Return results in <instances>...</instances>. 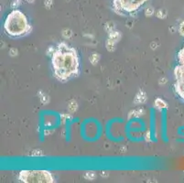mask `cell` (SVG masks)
<instances>
[{
	"label": "cell",
	"instance_id": "cell-10",
	"mask_svg": "<svg viewBox=\"0 0 184 183\" xmlns=\"http://www.w3.org/2000/svg\"><path fill=\"white\" fill-rule=\"evenodd\" d=\"M167 15H168V13L166 11V9H162V8L161 9H159L157 12V17L160 19H164L165 17H167Z\"/></svg>",
	"mask_w": 184,
	"mask_h": 183
},
{
	"label": "cell",
	"instance_id": "cell-9",
	"mask_svg": "<svg viewBox=\"0 0 184 183\" xmlns=\"http://www.w3.org/2000/svg\"><path fill=\"white\" fill-rule=\"evenodd\" d=\"M99 60H100V55L98 53L92 54L91 57H90V62H91V63L93 64V65H95L96 63H98Z\"/></svg>",
	"mask_w": 184,
	"mask_h": 183
},
{
	"label": "cell",
	"instance_id": "cell-18",
	"mask_svg": "<svg viewBox=\"0 0 184 183\" xmlns=\"http://www.w3.org/2000/svg\"><path fill=\"white\" fill-rule=\"evenodd\" d=\"M27 1H28L29 3H31V4H32V3L35 2V0H27Z\"/></svg>",
	"mask_w": 184,
	"mask_h": 183
},
{
	"label": "cell",
	"instance_id": "cell-16",
	"mask_svg": "<svg viewBox=\"0 0 184 183\" xmlns=\"http://www.w3.org/2000/svg\"><path fill=\"white\" fill-rule=\"evenodd\" d=\"M179 34L181 35V36H184V21H182V22L181 23V25H179Z\"/></svg>",
	"mask_w": 184,
	"mask_h": 183
},
{
	"label": "cell",
	"instance_id": "cell-15",
	"mask_svg": "<svg viewBox=\"0 0 184 183\" xmlns=\"http://www.w3.org/2000/svg\"><path fill=\"white\" fill-rule=\"evenodd\" d=\"M62 36L65 38H70L72 36V31H71V30H69V29H65L63 31V33H62Z\"/></svg>",
	"mask_w": 184,
	"mask_h": 183
},
{
	"label": "cell",
	"instance_id": "cell-6",
	"mask_svg": "<svg viewBox=\"0 0 184 183\" xmlns=\"http://www.w3.org/2000/svg\"><path fill=\"white\" fill-rule=\"evenodd\" d=\"M120 40V32L112 31L109 33L108 40L106 41V49L108 51H113L115 50L116 44Z\"/></svg>",
	"mask_w": 184,
	"mask_h": 183
},
{
	"label": "cell",
	"instance_id": "cell-5",
	"mask_svg": "<svg viewBox=\"0 0 184 183\" xmlns=\"http://www.w3.org/2000/svg\"><path fill=\"white\" fill-rule=\"evenodd\" d=\"M147 0H113V8L120 15L137 12Z\"/></svg>",
	"mask_w": 184,
	"mask_h": 183
},
{
	"label": "cell",
	"instance_id": "cell-17",
	"mask_svg": "<svg viewBox=\"0 0 184 183\" xmlns=\"http://www.w3.org/2000/svg\"><path fill=\"white\" fill-rule=\"evenodd\" d=\"M44 5L48 8L51 7V6L53 5V0H45V1H44Z\"/></svg>",
	"mask_w": 184,
	"mask_h": 183
},
{
	"label": "cell",
	"instance_id": "cell-4",
	"mask_svg": "<svg viewBox=\"0 0 184 183\" xmlns=\"http://www.w3.org/2000/svg\"><path fill=\"white\" fill-rule=\"evenodd\" d=\"M178 64L175 66L174 74V90L179 97L184 101V45L178 52Z\"/></svg>",
	"mask_w": 184,
	"mask_h": 183
},
{
	"label": "cell",
	"instance_id": "cell-7",
	"mask_svg": "<svg viewBox=\"0 0 184 183\" xmlns=\"http://www.w3.org/2000/svg\"><path fill=\"white\" fill-rule=\"evenodd\" d=\"M154 105L156 108L159 109V110H163V109H166L168 107V103L161 98H157L154 102Z\"/></svg>",
	"mask_w": 184,
	"mask_h": 183
},
{
	"label": "cell",
	"instance_id": "cell-3",
	"mask_svg": "<svg viewBox=\"0 0 184 183\" xmlns=\"http://www.w3.org/2000/svg\"><path fill=\"white\" fill-rule=\"evenodd\" d=\"M17 178L24 183L54 182V176L48 170H21L17 175Z\"/></svg>",
	"mask_w": 184,
	"mask_h": 183
},
{
	"label": "cell",
	"instance_id": "cell-8",
	"mask_svg": "<svg viewBox=\"0 0 184 183\" xmlns=\"http://www.w3.org/2000/svg\"><path fill=\"white\" fill-rule=\"evenodd\" d=\"M146 98H147L146 93H144V91H139L135 97V103H143L146 101Z\"/></svg>",
	"mask_w": 184,
	"mask_h": 183
},
{
	"label": "cell",
	"instance_id": "cell-11",
	"mask_svg": "<svg viewBox=\"0 0 184 183\" xmlns=\"http://www.w3.org/2000/svg\"><path fill=\"white\" fill-rule=\"evenodd\" d=\"M68 108L71 112H75L77 110V103L74 101V100H72V101L69 103Z\"/></svg>",
	"mask_w": 184,
	"mask_h": 183
},
{
	"label": "cell",
	"instance_id": "cell-12",
	"mask_svg": "<svg viewBox=\"0 0 184 183\" xmlns=\"http://www.w3.org/2000/svg\"><path fill=\"white\" fill-rule=\"evenodd\" d=\"M95 176H96V175H95V173H94V171H87V172L85 173V175H84L85 178H87V180H94Z\"/></svg>",
	"mask_w": 184,
	"mask_h": 183
},
{
	"label": "cell",
	"instance_id": "cell-2",
	"mask_svg": "<svg viewBox=\"0 0 184 183\" xmlns=\"http://www.w3.org/2000/svg\"><path fill=\"white\" fill-rule=\"evenodd\" d=\"M3 28L8 36L17 38L28 34L31 29V26L29 22L27 16L22 11L13 9L7 16Z\"/></svg>",
	"mask_w": 184,
	"mask_h": 183
},
{
	"label": "cell",
	"instance_id": "cell-1",
	"mask_svg": "<svg viewBox=\"0 0 184 183\" xmlns=\"http://www.w3.org/2000/svg\"><path fill=\"white\" fill-rule=\"evenodd\" d=\"M51 65L55 78L60 82L77 76L80 60L76 50L65 42L59 43L51 54Z\"/></svg>",
	"mask_w": 184,
	"mask_h": 183
},
{
	"label": "cell",
	"instance_id": "cell-14",
	"mask_svg": "<svg viewBox=\"0 0 184 183\" xmlns=\"http://www.w3.org/2000/svg\"><path fill=\"white\" fill-rule=\"evenodd\" d=\"M21 4V0H14V1L12 2V5L11 7L14 8V9H17V7H19Z\"/></svg>",
	"mask_w": 184,
	"mask_h": 183
},
{
	"label": "cell",
	"instance_id": "cell-13",
	"mask_svg": "<svg viewBox=\"0 0 184 183\" xmlns=\"http://www.w3.org/2000/svg\"><path fill=\"white\" fill-rule=\"evenodd\" d=\"M155 13V9H154V7H148L146 11H145V15L146 17H151L153 14Z\"/></svg>",
	"mask_w": 184,
	"mask_h": 183
}]
</instances>
